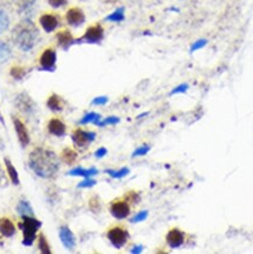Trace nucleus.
Listing matches in <instances>:
<instances>
[{
  "mask_svg": "<svg viewBox=\"0 0 253 254\" xmlns=\"http://www.w3.org/2000/svg\"><path fill=\"white\" fill-rule=\"evenodd\" d=\"M125 198L128 200L130 204H137V203H140L141 200L140 195H138L137 192H135V191H128V192L125 195Z\"/></svg>",
  "mask_w": 253,
  "mask_h": 254,
  "instance_id": "31",
  "label": "nucleus"
},
{
  "mask_svg": "<svg viewBox=\"0 0 253 254\" xmlns=\"http://www.w3.org/2000/svg\"><path fill=\"white\" fill-rule=\"evenodd\" d=\"M188 88H189V86L186 85V83H183V85H179L178 87H176V88H175L174 91L170 92V94L175 95V94H178V92H185Z\"/></svg>",
  "mask_w": 253,
  "mask_h": 254,
  "instance_id": "39",
  "label": "nucleus"
},
{
  "mask_svg": "<svg viewBox=\"0 0 253 254\" xmlns=\"http://www.w3.org/2000/svg\"><path fill=\"white\" fill-rule=\"evenodd\" d=\"M98 169L95 168H89V169H83V168H75L73 170L68 172L69 176H80V177H84V178H88L92 177V176L98 175Z\"/></svg>",
  "mask_w": 253,
  "mask_h": 254,
  "instance_id": "18",
  "label": "nucleus"
},
{
  "mask_svg": "<svg viewBox=\"0 0 253 254\" xmlns=\"http://www.w3.org/2000/svg\"><path fill=\"white\" fill-rule=\"evenodd\" d=\"M16 226L8 218H0V233L6 238H11L16 234Z\"/></svg>",
  "mask_w": 253,
  "mask_h": 254,
  "instance_id": "17",
  "label": "nucleus"
},
{
  "mask_svg": "<svg viewBox=\"0 0 253 254\" xmlns=\"http://www.w3.org/2000/svg\"><path fill=\"white\" fill-rule=\"evenodd\" d=\"M48 131L54 136L61 137L66 134V125L59 118H52L47 125Z\"/></svg>",
  "mask_w": 253,
  "mask_h": 254,
  "instance_id": "16",
  "label": "nucleus"
},
{
  "mask_svg": "<svg viewBox=\"0 0 253 254\" xmlns=\"http://www.w3.org/2000/svg\"><path fill=\"white\" fill-rule=\"evenodd\" d=\"M40 34L35 23L29 19L20 22L12 31V40L23 52H29L38 44Z\"/></svg>",
  "mask_w": 253,
  "mask_h": 254,
  "instance_id": "2",
  "label": "nucleus"
},
{
  "mask_svg": "<svg viewBox=\"0 0 253 254\" xmlns=\"http://www.w3.org/2000/svg\"><path fill=\"white\" fill-rule=\"evenodd\" d=\"M148 217V211H141L138 212L135 217H132L130 219L131 223H140V222H143V220H146Z\"/></svg>",
  "mask_w": 253,
  "mask_h": 254,
  "instance_id": "34",
  "label": "nucleus"
},
{
  "mask_svg": "<svg viewBox=\"0 0 253 254\" xmlns=\"http://www.w3.org/2000/svg\"><path fill=\"white\" fill-rule=\"evenodd\" d=\"M10 27V17L7 12L0 8V34L5 33Z\"/></svg>",
  "mask_w": 253,
  "mask_h": 254,
  "instance_id": "26",
  "label": "nucleus"
},
{
  "mask_svg": "<svg viewBox=\"0 0 253 254\" xmlns=\"http://www.w3.org/2000/svg\"><path fill=\"white\" fill-rule=\"evenodd\" d=\"M4 162H5V166H6V169H7V173H8V176H10L11 182H12V183H13L14 185H19L20 181H19V175H18L17 169L14 168L13 164H12V162H11L10 160H8V158H5Z\"/></svg>",
  "mask_w": 253,
  "mask_h": 254,
  "instance_id": "21",
  "label": "nucleus"
},
{
  "mask_svg": "<svg viewBox=\"0 0 253 254\" xmlns=\"http://www.w3.org/2000/svg\"><path fill=\"white\" fill-rule=\"evenodd\" d=\"M39 23H40L41 27L44 28V31L46 33H52L53 31H55L56 27L59 26L58 17L51 13L42 14L40 19H39Z\"/></svg>",
  "mask_w": 253,
  "mask_h": 254,
  "instance_id": "13",
  "label": "nucleus"
},
{
  "mask_svg": "<svg viewBox=\"0 0 253 254\" xmlns=\"http://www.w3.org/2000/svg\"><path fill=\"white\" fill-rule=\"evenodd\" d=\"M56 40H58V45L61 47L62 49L68 50L69 47L73 46L74 44H76V40L73 37L71 31L68 29H62L56 34Z\"/></svg>",
  "mask_w": 253,
  "mask_h": 254,
  "instance_id": "15",
  "label": "nucleus"
},
{
  "mask_svg": "<svg viewBox=\"0 0 253 254\" xmlns=\"http://www.w3.org/2000/svg\"><path fill=\"white\" fill-rule=\"evenodd\" d=\"M41 225V222H39L34 217H23V222L19 223V227L21 231H23V244L25 245V246H32L35 238H37V233L39 230H40Z\"/></svg>",
  "mask_w": 253,
  "mask_h": 254,
  "instance_id": "3",
  "label": "nucleus"
},
{
  "mask_svg": "<svg viewBox=\"0 0 253 254\" xmlns=\"http://www.w3.org/2000/svg\"><path fill=\"white\" fill-rule=\"evenodd\" d=\"M60 240L63 246L66 247L68 251H73L75 249V245H76V241H75V237L73 234V232L69 230V227L67 226H62L60 229Z\"/></svg>",
  "mask_w": 253,
  "mask_h": 254,
  "instance_id": "14",
  "label": "nucleus"
},
{
  "mask_svg": "<svg viewBox=\"0 0 253 254\" xmlns=\"http://www.w3.org/2000/svg\"><path fill=\"white\" fill-rule=\"evenodd\" d=\"M96 139V134L94 131H87L77 128L72 134V141L77 148L87 149L92 142H94Z\"/></svg>",
  "mask_w": 253,
  "mask_h": 254,
  "instance_id": "7",
  "label": "nucleus"
},
{
  "mask_svg": "<svg viewBox=\"0 0 253 254\" xmlns=\"http://www.w3.org/2000/svg\"><path fill=\"white\" fill-rule=\"evenodd\" d=\"M40 69L45 71H54L56 66V52L53 48H47L42 52L39 60Z\"/></svg>",
  "mask_w": 253,
  "mask_h": 254,
  "instance_id": "9",
  "label": "nucleus"
},
{
  "mask_svg": "<svg viewBox=\"0 0 253 254\" xmlns=\"http://www.w3.org/2000/svg\"><path fill=\"white\" fill-rule=\"evenodd\" d=\"M6 185H7V181H6L5 172L4 170L1 169V166H0V187H4Z\"/></svg>",
  "mask_w": 253,
  "mask_h": 254,
  "instance_id": "41",
  "label": "nucleus"
},
{
  "mask_svg": "<svg viewBox=\"0 0 253 254\" xmlns=\"http://www.w3.org/2000/svg\"><path fill=\"white\" fill-rule=\"evenodd\" d=\"M142 251H143V246H141V245H140V246H135L134 249L130 250V252L134 253V254H136V253H141V252H142Z\"/></svg>",
  "mask_w": 253,
  "mask_h": 254,
  "instance_id": "43",
  "label": "nucleus"
},
{
  "mask_svg": "<svg viewBox=\"0 0 253 254\" xmlns=\"http://www.w3.org/2000/svg\"><path fill=\"white\" fill-rule=\"evenodd\" d=\"M47 107L52 110V112H61V110L63 109L62 98L56 94L51 95L50 98H48V101H47Z\"/></svg>",
  "mask_w": 253,
  "mask_h": 254,
  "instance_id": "20",
  "label": "nucleus"
},
{
  "mask_svg": "<svg viewBox=\"0 0 253 254\" xmlns=\"http://www.w3.org/2000/svg\"><path fill=\"white\" fill-rule=\"evenodd\" d=\"M109 211L111 216L116 218V219H126V218L129 217L131 212V204L123 197L122 199L113 200V203L110 204Z\"/></svg>",
  "mask_w": 253,
  "mask_h": 254,
  "instance_id": "6",
  "label": "nucleus"
},
{
  "mask_svg": "<svg viewBox=\"0 0 253 254\" xmlns=\"http://www.w3.org/2000/svg\"><path fill=\"white\" fill-rule=\"evenodd\" d=\"M66 22L72 27H79L86 22V14L80 7H72L66 13Z\"/></svg>",
  "mask_w": 253,
  "mask_h": 254,
  "instance_id": "11",
  "label": "nucleus"
},
{
  "mask_svg": "<svg viewBox=\"0 0 253 254\" xmlns=\"http://www.w3.org/2000/svg\"><path fill=\"white\" fill-rule=\"evenodd\" d=\"M95 184H96V181L88 177V178H84V181H82L81 183L77 184V187H80V189L81 187H92V186H94Z\"/></svg>",
  "mask_w": 253,
  "mask_h": 254,
  "instance_id": "35",
  "label": "nucleus"
},
{
  "mask_svg": "<svg viewBox=\"0 0 253 254\" xmlns=\"http://www.w3.org/2000/svg\"><path fill=\"white\" fill-rule=\"evenodd\" d=\"M89 206H90V210H92L93 212H98L99 210H100V202H99L98 198H92L89 200Z\"/></svg>",
  "mask_w": 253,
  "mask_h": 254,
  "instance_id": "37",
  "label": "nucleus"
},
{
  "mask_svg": "<svg viewBox=\"0 0 253 254\" xmlns=\"http://www.w3.org/2000/svg\"><path fill=\"white\" fill-rule=\"evenodd\" d=\"M38 247H39V250H40L41 253H45V254H51V253H52L50 245H48V243H47V239H46V237H45L44 234H42V233H40V234H39Z\"/></svg>",
  "mask_w": 253,
  "mask_h": 254,
  "instance_id": "28",
  "label": "nucleus"
},
{
  "mask_svg": "<svg viewBox=\"0 0 253 254\" xmlns=\"http://www.w3.org/2000/svg\"><path fill=\"white\" fill-rule=\"evenodd\" d=\"M107 22H113V23H121L125 20V7L117 8L116 11H114L113 13L109 14L108 17H105Z\"/></svg>",
  "mask_w": 253,
  "mask_h": 254,
  "instance_id": "25",
  "label": "nucleus"
},
{
  "mask_svg": "<svg viewBox=\"0 0 253 254\" xmlns=\"http://www.w3.org/2000/svg\"><path fill=\"white\" fill-rule=\"evenodd\" d=\"M12 121H13V125H14V129H16L18 139H19L21 146L25 148V146L28 145L29 143V134L28 131H27V128L19 118L12 117Z\"/></svg>",
  "mask_w": 253,
  "mask_h": 254,
  "instance_id": "12",
  "label": "nucleus"
},
{
  "mask_svg": "<svg viewBox=\"0 0 253 254\" xmlns=\"http://www.w3.org/2000/svg\"><path fill=\"white\" fill-rule=\"evenodd\" d=\"M12 56V49L7 43L0 40V64H5Z\"/></svg>",
  "mask_w": 253,
  "mask_h": 254,
  "instance_id": "22",
  "label": "nucleus"
},
{
  "mask_svg": "<svg viewBox=\"0 0 253 254\" xmlns=\"http://www.w3.org/2000/svg\"><path fill=\"white\" fill-rule=\"evenodd\" d=\"M105 173H108V175L113 178H123L125 176H126L129 173V169L122 168L117 170V171H115V170H105Z\"/></svg>",
  "mask_w": 253,
  "mask_h": 254,
  "instance_id": "30",
  "label": "nucleus"
},
{
  "mask_svg": "<svg viewBox=\"0 0 253 254\" xmlns=\"http://www.w3.org/2000/svg\"><path fill=\"white\" fill-rule=\"evenodd\" d=\"M28 165L41 178H51L59 171L60 163L55 152L44 148H35L28 158Z\"/></svg>",
  "mask_w": 253,
  "mask_h": 254,
  "instance_id": "1",
  "label": "nucleus"
},
{
  "mask_svg": "<svg viewBox=\"0 0 253 254\" xmlns=\"http://www.w3.org/2000/svg\"><path fill=\"white\" fill-rule=\"evenodd\" d=\"M149 151H150L149 145H142V146H140V148H137L136 150L134 151V154H132V157L144 156V155H147Z\"/></svg>",
  "mask_w": 253,
  "mask_h": 254,
  "instance_id": "33",
  "label": "nucleus"
},
{
  "mask_svg": "<svg viewBox=\"0 0 253 254\" xmlns=\"http://www.w3.org/2000/svg\"><path fill=\"white\" fill-rule=\"evenodd\" d=\"M206 44H207V41H206V40H204V39H202V40L196 41V43H195L194 45H192V47H191V52H195V50L203 48V47L205 46Z\"/></svg>",
  "mask_w": 253,
  "mask_h": 254,
  "instance_id": "38",
  "label": "nucleus"
},
{
  "mask_svg": "<svg viewBox=\"0 0 253 254\" xmlns=\"http://www.w3.org/2000/svg\"><path fill=\"white\" fill-rule=\"evenodd\" d=\"M117 123H120V118L116 117V116H110V117L104 118L103 121H100L96 125H99V127H105V125L108 124H117Z\"/></svg>",
  "mask_w": 253,
  "mask_h": 254,
  "instance_id": "32",
  "label": "nucleus"
},
{
  "mask_svg": "<svg viewBox=\"0 0 253 254\" xmlns=\"http://www.w3.org/2000/svg\"><path fill=\"white\" fill-rule=\"evenodd\" d=\"M108 102V97L107 96H100L96 97L92 101V104H95V106H102V104H105Z\"/></svg>",
  "mask_w": 253,
  "mask_h": 254,
  "instance_id": "40",
  "label": "nucleus"
},
{
  "mask_svg": "<svg viewBox=\"0 0 253 254\" xmlns=\"http://www.w3.org/2000/svg\"><path fill=\"white\" fill-rule=\"evenodd\" d=\"M105 155H107V149L103 148V146H102V148H99L98 150L95 151V157H98V158L103 157V156H105Z\"/></svg>",
  "mask_w": 253,
  "mask_h": 254,
  "instance_id": "42",
  "label": "nucleus"
},
{
  "mask_svg": "<svg viewBox=\"0 0 253 254\" xmlns=\"http://www.w3.org/2000/svg\"><path fill=\"white\" fill-rule=\"evenodd\" d=\"M61 158L66 164L71 165V164H73L75 161L77 160V152L71 148H66L65 150L62 151Z\"/></svg>",
  "mask_w": 253,
  "mask_h": 254,
  "instance_id": "23",
  "label": "nucleus"
},
{
  "mask_svg": "<svg viewBox=\"0 0 253 254\" xmlns=\"http://www.w3.org/2000/svg\"><path fill=\"white\" fill-rule=\"evenodd\" d=\"M68 0H48V4L52 6L53 8H59L62 6L67 5Z\"/></svg>",
  "mask_w": 253,
  "mask_h": 254,
  "instance_id": "36",
  "label": "nucleus"
},
{
  "mask_svg": "<svg viewBox=\"0 0 253 254\" xmlns=\"http://www.w3.org/2000/svg\"><path fill=\"white\" fill-rule=\"evenodd\" d=\"M108 2H111V4H114V2H116V1H119V0H107Z\"/></svg>",
  "mask_w": 253,
  "mask_h": 254,
  "instance_id": "44",
  "label": "nucleus"
},
{
  "mask_svg": "<svg viewBox=\"0 0 253 254\" xmlns=\"http://www.w3.org/2000/svg\"><path fill=\"white\" fill-rule=\"evenodd\" d=\"M18 6L20 11H27L35 4L37 0H12Z\"/></svg>",
  "mask_w": 253,
  "mask_h": 254,
  "instance_id": "29",
  "label": "nucleus"
},
{
  "mask_svg": "<svg viewBox=\"0 0 253 254\" xmlns=\"http://www.w3.org/2000/svg\"><path fill=\"white\" fill-rule=\"evenodd\" d=\"M104 38V28L100 23H95L87 27L84 34L76 43H87V44H100Z\"/></svg>",
  "mask_w": 253,
  "mask_h": 254,
  "instance_id": "5",
  "label": "nucleus"
},
{
  "mask_svg": "<svg viewBox=\"0 0 253 254\" xmlns=\"http://www.w3.org/2000/svg\"><path fill=\"white\" fill-rule=\"evenodd\" d=\"M101 119V115L98 113H88L87 115H84L82 118L80 119V124H88V123H94L98 124Z\"/></svg>",
  "mask_w": 253,
  "mask_h": 254,
  "instance_id": "24",
  "label": "nucleus"
},
{
  "mask_svg": "<svg viewBox=\"0 0 253 254\" xmlns=\"http://www.w3.org/2000/svg\"><path fill=\"white\" fill-rule=\"evenodd\" d=\"M17 212L21 217H33L34 216V211H33L31 204L27 200H20L17 205Z\"/></svg>",
  "mask_w": 253,
  "mask_h": 254,
  "instance_id": "19",
  "label": "nucleus"
},
{
  "mask_svg": "<svg viewBox=\"0 0 253 254\" xmlns=\"http://www.w3.org/2000/svg\"><path fill=\"white\" fill-rule=\"evenodd\" d=\"M165 241L170 249H179L186 241V234L178 227H174L165 235Z\"/></svg>",
  "mask_w": 253,
  "mask_h": 254,
  "instance_id": "8",
  "label": "nucleus"
},
{
  "mask_svg": "<svg viewBox=\"0 0 253 254\" xmlns=\"http://www.w3.org/2000/svg\"><path fill=\"white\" fill-rule=\"evenodd\" d=\"M16 106L21 113L26 114V115H31L37 108V104L26 92H21L16 97Z\"/></svg>",
  "mask_w": 253,
  "mask_h": 254,
  "instance_id": "10",
  "label": "nucleus"
},
{
  "mask_svg": "<svg viewBox=\"0 0 253 254\" xmlns=\"http://www.w3.org/2000/svg\"><path fill=\"white\" fill-rule=\"evenodd\" d=\"M10 74L14 80H23L24 77L26 76L27 70L26 68L21 67V66H13V67L11 68Z\"/></svg>",
  "mask_w": 253,
  "mask_h": 254,
  "instance_id": "27",
  "label": "nucleus"
},
{
  "mask_svg": "<svg viewBox=\"0 0 253 254\" xmlns=\"http://www.w3.org/2000/svg\"><path fill=\"white\" fill-rule=\"evenodd\" d=\"M107 238L115 249L120 250L122 249L123 246H126V244L128 243L130 235H129L128 230H126V227L115 225L108 229Z\"/></svg>",
  "mask_w": 253,
  "mask_h": 254,
  "instance_id": "4",
  "label": "nucleus"
}]
</instances>
